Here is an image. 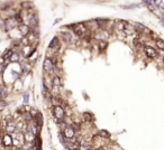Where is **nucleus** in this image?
I'll return each mask as SVG.
<instances>
[{
  "label": "nucleus",
  "mask_w": 164,
  "mask_h": 150,
  "mask_svg": "<svg viewBox=\"0 0 164 150\" xmlns=\"http://www.w3.org/2000/svg\"><path fill=\"white\" fill-rule=\"evenodd\" d=\"M23 150H35V147L32 145V143H26V145H24V147H23Z\"/></svg>",
  "instance_id": "obj_26"
},
{
  "label": "nucleus",
  "mask_w": 164,
  "mask_h": 150,
  "mask_svg": "<svg viewBox=\"0 0 164 150\" xmlns=\"http://www.w3.org/2000/svg\"><path fill=\"white\" fill-rule=\"evenodd\" d=\"M73 150H79V149H73Z\"/></svg>",
  "instance_id": "obj_34"
},
{
  "label": "nucleus",
  "mask_w": 164,
  "mask_h": 150,
  "mask_svg": "<svg viewBox=\"0 0 164 150\" xmlns=\"http://www.w3.org/2000/svg\"><path fill=\"white\" fill-rule=\"evenodd\" d=\"M97 23H98V26H106L107 24H109V20L108 19H104V18H100V19H97L96 20Z\"/></svg>",
  "instance_id": "obj_19"
},
{
  "label": "nucleus",
  "mask_w": 164,
  "mask_h": 150,
  "mask_svg": "<svg viewBox=\"0 0 164 150\" xmlns=\"http://www.w3.org/2000/svg\"><path fill=\"white\" fill-rule=\"evenodd\" d=\"M3 25H5V21H3V20H2L1 18H0V27H2Z\"/></svg>",
  "instance_id": "obj_31"
},
{
  "label": "nucleus",
  "mask_w": 164,
  "mask_h": 150,
  "mask_svg": "<svg viewBox=\"0 0 164 150\" xmlns=\"http://www.w3.org/2000/svg\"><path fill=\"white\" fill-rule=\"evenodd\" d=\"M17 26H19V24L17 23V20L15 19V17L9 18V19H7V20L5 21V28H6L7 31L13 30V29H14L15 27H17Z\"/></svg>",
  "instance_id": "obj_4"
},
{
  "label": "nucleus",
  "mask_w": 164,
  "mask_h": 150,
  "mask_svg": "<svg viewBox=\"0 0 164 150\" xmlns=\"http://www.w3.org/2000/svg\"><path fill=\"white\" fill-rule=\"evenodd\" d=\"M48 48L50 49H58L60 48V41H58V38L57 37H53L52 38V41L50 43V45H48Z\"/></svg>",
  "instance_id": "obj_11"
},
{
  "label": "nucleus",
  "mask_w": 164,
  "mask_h": 150,
  "mask_svg": "<svg viewBox=\"0 0 164 150\" xmlns=\"http://www.w3.org/2000/svg\"><path fill=\"white\" fill-rule=\"evenodd\" d=\"M144 52H145V54H146V56L149 58H155L157 56V52L153 47H150V46H145L144 47Z\"/></svg>",
  "instance_id": "obj_6"
},
{
  "label": "nucleus",
  "mask_w": 164,
  "mask_h": 150,
  "mask_svg": "<svg viewBox=\"0 0 164 150\" xmlns=\"http://www.w3.org/2000/svg\"><path fill=\"white\" fill-rule=\"evenodd\" d=\"M28 101H29V94L26 92V93H24V103H25V105L28 103Z\"/></svg>",
  "instance_id": "obj_30"
},
{
  "label": "nucleus",
  "mask_w": 164,
  "mask_h": 150,
  "mask_svg": "<svg viewBox=\"0 0 164 150\" xmlns=\"http://www.w3.org/2000/svg\"><path fill=\"white\" fill-rule=\"evenodd\" d=\"M0 148H1V146H0Z\"/></svg>",
  "instance_id": "obj_35"
},
{
  "label": "nucleus",
  "mask_w": 164,
  "mask_h": 150,
  "mask_svg": "<svg viewBox=\"0 0 164 150\" xmlns=\"http://www.w3.org/2000/svg\"><path fill=\"white\" fill-rule=\"evenodd\" d=\"M161 23H162V25L164 26V14L162 15V17H161Z\"/></svg>",
  "instance_id": "obj_32"
},
{
  "label": "nucleus",
  "mask_w": 164,
  "mask_h": 150,
  "mask_svg": "<svg viewBox=\"0 0 164 150\" xmlns=\"http://www.w3.org/2000/svg\"><path fill=\"white\" fill-rule=\"evenodd\" d=\"M107 31H104V30H98L95 33V38L98 39V41H106V38H107V36H108V34H106Z\"/></svg>",
  "instance_id": "obj_10"
},
{
  "label": "nucleus",
  "mask_w": 164,
  "mask_h": 150,
  "mask_svg": "<svg viewBox=\"0 0 164 150\" xmlns=\"http://www.w3.org/2000/svg\"><path fill=\"white\" fill-rule=\"evenodd\" d=\"M35 123L38 125V127H42L43 123H44V119H43V115H42L41 112L37 111V113L35 114Z\"/></svg>",
  "instance_id": "obj_14"
},
{
  "label": "nucleus",
  "mask_w": 164,
  "mask_h": 150,
  "mask_svg": "<svg viewBox=\"0 0 164 150\" xmlns=\"http://www.w3.org/2000/svg\"></svg>",
  "instance_id": "obj_36"
},
{
  "label": "nucleus",
  "mask_w": 164,
  "mask_h": 150,
  "mask_svg": "<svg viewBox=\"0 0 164 150\" xmlns=\"http://www.w3.org/2000/svg\"><path fill=\"white\" fill-rule=\"evenodd\" d=\"M53 114H54L55 120L57 121V123H62L64 120V117H65V111L62 107L60 105H55L54 109H53Z\"/></svg>",
  "instance_id": "obj_2"
},
{
  "label": "nucleus",
  "mask_w": 164,
  "mask_h": 150,
  "mask_svg": "<svg viewBox=\"0 0 164 150\" xmlns=\"http://www.w3.org/2000/svg\"><path fill=\"white\" fill-rule=\"evenodd\" d=\"M70 28L73 30V33L75 34V35H78V36H83V35H85L87 33H88V28L87 26L84 25V24H74V25H71Z\"/></svg>",
  "instance_id": "obj_1"
},
{
  "label": "nucleus",
  "mask_w": 164,
  "mask_h": 150,
  "mask_svg": "<svg viewBox=\"0 0 164 150\" xmlns=\"http://www.w3.org/2000/svg\"><path fill=\"white\" fill-rule=\"evenodd\" d=\"M18 61H19V53H13L11 57H10V62L17 63Z\"/></svg>",
  "instance_id": "obj_22"
},
{
  "label": "nucleus",
  "mask_w": 164,
  "mask_h": 150,
  "mask_svg": "<svg viewBox=\"0 0 164 150\" xmlns=\"http://www.w3.org/2000/svg\"><path fill=\"white\" fill-rule=\"evenodd\" d=\"M35 150H42V140L40 137L35 138Z\"/></svg>",
  "instance_id": "obj_18"
},
{
  "label": "nucleus",
  "mask_w": 164,
  "mask_h": 150,
  "mask_svg": "<svg viewBox=\"0 0 164 150\" xmlns=\"http://www.w3.org/2000/svg\"><path fill=\"white\" fill-rule=\"evenodd\" d=\"M138 5L136 3H133V5H128V6H122L123 9H134V8H137Z\"/></svg>",
  "instance_id": "obj_28"
},
{
  "label": "nucleus",
  "mask_w": 164,
  "mask_h": 150,
  "mask_svg": "<svg viewBox=\"0 0 164 150\" xmlns=\"http://www.w3.org/2000/svg\"><path fill=\"white\" fill-rule=\"evenodd\" d=\"M62 36H63V39L65 41H72V34L71 33H69V31H64V33H62Z\"/></svg>",
  "instance_id": "obj_16"
},
{
  "label": "nucleus",
  "mask_w": 164,
  "mask_h": 150,
  "mask_svg": "<svg viewBox=\"0 0 164 150\" xmlns=\"http://www.w3.org/2000/svg\"><path fill=\"white\" fill-rule=\"evenodd\" d=\"M23 117H24V119H25L27 122H30V121L33 120V115L30 114V112H25V113L23 114Z\"/></svg>",
  "instance_id": "obj_23"
},
{
  "label": "nucleus",
  "mask_w": 164,
  "mask_h": 150,
  "mask_svg": "<svg viewBox=\"0 0 164 150\" xmlns=\"http://www.w3.org/2000/svg\"><path fill=\"white\" fill-rule=\"evenodd\" d=\"M98 45H99V49H100V51H104V49L107 47L108 43H107V41H100Z\"/></svg>",
  "instance_id": "obj_24"
},
{
  "label": "nucleus",
  "mask_w": 164,
  "mask_h": 150,
  "mask_svg": "<svg viewBox=\"0 0 164 150\" xmlns=\"http://www.w3.org/2000/svg\"><path fill=\"white\" fill-rule=\"evenodd\" d=\"M126 24H127V21H125V20H118V21H116V24H115L116 31L117 33H124V29H125Z\"/></svg>",
  "instance_id": "obj_9"
},
{
  "label": "nucleus",
  "mask_w": 164,
  "mask_h": 150,
  "mask_svg": "<svg viewBox=\"0 0 164 150\" xmlns=\"http://www.w3.org/2000/svg\"><path fill=\"white\" fill-rule=\"evenodd\" d=\"M52 85H53V89H54L55 91H57V90L60 89V86H61V80H60V76L55 75L54 77H53V81H52Z\"/></svg>",
  "instance_id": "obj_13"
},
{
  "label": "nucleus",
  "mask_w": 164,
  "mask_h": 150,
  "mask_svg": "<svg viewBox=\"0 0 164 150\" xmlns=\"http://www.w3.org/2000/svg\"><path fill=\"white\" fill-rule=\"evenodd\" d=\"M71 127H72V129H73L74 131H79V130H80V125H79L78 123L73 122V123H72V125H71Z\"/></svg>",
  "instance_id": "obj_29"
},
{
  "label": "nucleus",
  "mask_w": 164,
  "mask_h": 150,
  "mask_svg": "<svg viewBox=\"0 0 164 150\" xmlns=\"http://www.w3.org/2000/svg\"><path fill=\"white\" fill-rule=\"evenodd\" d=\"M63 136L65 137L67 139H72L73 137L75 136V131L72 129V127H67L63 130Z\"/></svg>",
  "instance_id": "obj_8"
},
{
  "label": "nucleus",
  "mask_w": 164,
  "mask_h": 150,
  "mask_svg": "<svg viewBox=\"0 0 164 150\" xmlns=\"http://www.w3.org/2000/svg\"><path fill=\"white\" fill-rule=\"evenodd\" d=\"M2 145L5 147H13L14 145V138L10 135H5L2 138Z\"/></svg>",
  "instance_id": "obj_5"
},
{
  "label": "nucleus",
  "mask_w": 164,
  "mask_h": 150,
  "mask_svg": "<svg viewBox=\"0 0 164 150\" xmlns=\"http://www.w3.org/2000/svg\"><path fill=\"white\" fill-rule=\"evenodd\" d=\"M83 120H84L85 122H91V120H92L91 113H84V114H83Z\"/></svg>",
  "instance_id": "obj_25"
},
{
  "label": "nucleus",
  "mask_w": 164,
  "mask_h": 150,
  "mask_svg": "<svg viewBox=\"0 0 164 150\" xmlns=\"http://www.w3.org/2000/svg\"><path fill=\"white\" fill-rule=\"evenodd\" d=\"M16 130H17V123H16V121H14L13 119L8 120L7 124H6V132H7V135H13V133L16 132Z\"/></svg>",
  "instance_id": "obj_3"
},
{
  "label": "nucleus",
  "mask_w": 164,
  "mask_h": 150,
  "mask_svg": "<svg viewBox=\"0 0 164 150\" xmlns=\"http://www.w3.org/2000/svg\"><path fill=\"white\" fill-rule=\"evenodd\" d=\"M95 150H101V149H99V148H97V149H95Z\"/></svg>",
  "instance_id": "obj_33"
},
{
  "label": "nucleus",
  "mask_w": 164,
  "mask_h": 150,
  "mask_svg": "<svg viewBox=\"0 0 164 150\" xmlns=\"http://www.w3.org/2000/svg\"><path fill=\"white\" fill-rule=\"evenodd\" d=\"M98 136L102 137V138H106V139H108L110 137V133L108 131H106V130H100L99 132H98Z\"/></svg>",
  "instance_id": "obj_20"
},
{
  "label": "nucleus",
  "mask_w": 164,
  "mask_h": 150,
  "mask_svg": "<svg viewBox=\"0 0 164 150\" xmlns=\"http://www.w3.org/2000/svg\"><path fill=\"white\" fill-rule=\"evenodd\" d=\"M13 49H6V52L2 55V59H10L11 55H13Z\"/></svg>",
  "instance_id": "obj_17"
},
{
  "label": "nucleus",
  "mask_w": 164,
  "mask_h": 150,
  "mask_svg": "<svg viewBox=\"0 0 164 150\" xmlns=\"http://www.w3.org/2000/svg\"><path fill=\"white\" fill-rule=\"evenodd\" d=\"M37 23H38V18L36 15H32L29 18V26L33 28L37 27Z\"/></svg>",
  "instance_id": "obj_15"
},
{
  "label": "nucleus",
  "mask_w": 164,
  "mask_h": 150,
  "mask_svg": "<svg viewBox=\"0 0 164 150\" xmlns=\"http://www.w3.org/2000/svg\"><path fill=\"white\" fill-rule=\"evenodd\" d=\"M43 68H44V71H46V72H51V71L54 68V64H53V62H52L51 58H46V59L44 61Z\"/></svg>",
  "instance_id": "obj_7"
},
{
  "label": "nucleus",
  "mask_w": 164,
  "mask_h": 150,
  "mask_svg": "<svg viewBox=\"0 0 164 150\" xmlns=\"http://www.w3.org/2000/svg\"><path fill=\"white\" fill-rule=\"evenodd\" d=\"M155 44H156V47H157L159 49L164 51V41H162V39H156Z\"/></svg>",
  "instance_id": "obj_21"
},
{
  "label": "nucleus",
  "mask_w": 164,
  "mask_h": 150,
  "mask_svg": "<svg viewBox=\"0 0 164 150\" xmlns=\"http://www.w3.org/2000/svg\"><path fill=\"white\" fill-rule=\"evenodd\" d=\"M7 94V91H6V87L3 86V85H0V97L2 96V97H5Z\"/></svg>",
  "instance_id": "obj_27"
},
{
  "label": "nucleus",
  "mask_w": 164,
  "mask_h": 150,
  "mask_svg": "<svg viewBox=\"0 0 164 150\" xmlns=\"http://www.w3.org/2000/svg\"><path fill=\"white\" fill-rule=\"evenodd\" d=\"M18 29H19V31L24 35V37L27 36L28 34H29V26L26 25V24H20V25L18 26Z\"/></svg>",
  "instance_id": "obj_12"
}]
</instances>
